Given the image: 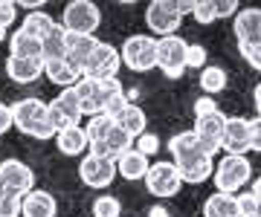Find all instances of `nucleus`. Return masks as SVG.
<instances>
[{"label": "nucleus", "instance_id": "32", "mask_svg": "<svg viewBox=\"0 0 261 217\" xmlns=\"http://www.w3.org/2000/svg\"><path fill=\"white\" fill-rule=\"evenodd\" d=\"M122 214V203L113 194H99L93 200V214L90 217H119Z\"/></svg>", "mask_w": 261, "mask_h": 217}, {"label": "nucleus", "instance_id": "1", "mask_svg": "<svg viewBox=\"0 0 261 217\" xmlns=\"http://www.w3.org/2000/svg\"><path fill=\"white\" fill-rule=\"evenodd\" d=\"M168 153H171V162H174V168H177V174H180L183 182L200 185V182H206V179H212L215 160L209 157V153H203L195 131L174 133V136L168 139Z\"/></svg>", "mask_w": 261, "mask_h": 217}, {"label": "nucleus", "instance_id": "29", "mask_svg": "<svg viewBox=\"0 0 261 217\" xmlns=\"http://www.w3.org/2000/svg\"><path fill=\"white\" fill-rule=\"evenodd\" d=\"M9 55L12 58H41V41L29 38L23 29H15L9 35Z\"/></svg>", "mask_w": 261, "mask_h": 217}, {"label": "nucleus", "instance_id": "33", "mask_svg": "<svg viewBox=\"0 0 261 217\" xmlns=\"http://www.w3.org/2000/svg\"><path fill=\"white\" fill-rule=\"evenodd\" d=\"M206 47H200V44H189L186 47V70L192 67V70H203L206 67Z\"/></svg>", "mask_w": 261, "mask_h": 217}, {"label": "nucleus", "instance_id": "27", "mask_svg": "<svg viewBox=\"0 0 261 217\" xmlns=\"http://www.w3.org/2000/svg\"><path fill=\"white\" fill-rule=\"evenodd\" d=\"M20 20H23L20 29L27 32L29 38H35V41H44L49 32H53V26H56V18H49L44 9H41V12H27Z\"/></svg>", "mask_w": 261, "mask_h": 217}, {"label": "nucleus", "instance_id": "19", "mask_svg": "<svg viewBox=\"0 0 261 217\" xmlns=\"http://www.w3.org/2000/svg\"><path fill=\"white\" fill-rule=\"evenodd\" d=\"M241 9L235 0H195V6H192V15H195L197 23H215V20L221 18H235V12Z\"/></svg>", "mask_w": 261, "mask_h": 217}, {"label": "nucleus", "instance_id": "42", "mask_svg": "<svg viewBox=\"0 0 261 217\" xmlns=\"http://www.w3.org/2000/svg\"><path fill=\"white\" fill-rule=\"evenodd\" d=\"M12 128H15V125H12V107L0 102V136H3V133H9Z\"/></svg>", "mask_w": 261, "mask_h": 217}, {"label": "nucleus", "instance_id": "44", "mask_svg": "<svg viewBox=\"0 0 261 217\" xmlns=\"http://www.w3.org/2000/svg\"><path fill=\"white\" fill-rule=\"evenodd\" d=\"M148 217H171V211H168L163 203H157V206H151V208H148Z\"/></svg>", "mask_w": 261, "mask_h": 217}, {"label": "nucleus", "instance_id": "4", "mask_svg": "<svg viewBox=\"0 0 261 217\" xmlns=\"http://www.w3.org/2000/svg\"><path fill=\"white\" fill-rule=\"evenodd\" d=\"M252 179V165L247 157H221L218 165H215V174H212V182H215V191L221 194H238V191Z\"/></svg>", "mask_w": 261, "mask_h": 217}, {"label": "nucleus", "instance_id": "40", "mask_svg": "<svg viewBox=\"0 0 261 217\" xmlns=\"http://www.w3.org/2000/svg\"><path fill=\"white\" fill-rule=\"evenodd\" d=\"M125 104H128V96L125 93H119V96H113L111 102L105 104V116H111V119H116V116L125 110Z\"/></svg>", "mask_w": 261, "mask_h": 217}, {"label": "nucleus", "instance_id": "39", "mask_svg": "<svg viewBox=\"0 0 261 217\" xmlns=\"http://www.w3.org/2000/svg\"><path fill=\"white\" fill-rule=\"evenodd\" d=\"M0 217H20V197H0Z\"/></svg>", "mask_w": 261, "mask_h": 217}, {"label": "nucleus", "instance_id": "46", "mask_svg": "<svg viewBox=\"0 0 261 217\" xmlns=\"http://www.w3.org/2000/svg\"><path fill=\"white\" fill-rule=\"evenodd\" d=\"M250 194L255 200H261V177L258 179H250Z\"/></svg>", "mask_w": 261, "mask_h": 217}, {"label": "nucleus", "instance_id": "14", "mask_svg": "<svg viewBox=\"0 0 261 217\" xmlns=\"http://www.w3.org/2000/svg\"><path fill=\"white\" fill-rule=\"evenodd\" d=\"M224 125H226V113H224V110H215V113H209V116L195 119V136H197V142H200L203 153H209L212 160L218 157V151H221Z\"/></svg>", "mask_w": 261, "mask_h": 217}, {"label": "nucleus", "instance_id": "3", "mask_svg": "<svg viewBox=\"0 0 261 217\" xmlns=\"http://www.w3.org/2000/svg\"><path fill=\"white\" fill-rule=\"evenodd\" d=\"M73 93L79 99V107H82V116L93 119V116H102L105 113V104L111 102L113 96L125 93L122 90V81L119 78H105V81H93V78H79L73 84Z\"/></svg>", "mask_w": 261, "mask_h": 217}, {"label": "nucleus", "instance_id": "47", "mask_svg": "<svg viewBox=\"0 0 261 217\" xmlns=\"http://www.w3.org/2000/svg\"><path fill=\"white\" fill-rule=\"evenodd\" d=\"M6 35H9V29H3V26H0V44L6 41Z\"/></svg>", "mask_w": 261, "mask_h": 217}, {"label": "nucleus", "instance_id": "17", "mask_svg": "<svg viewBox=\"0 0 261 217\" xmlns=\"http://www.w3.org/2000/svg\"><path fill=\"white\" fill-rule=\"evenodd\" d=\"M96 44L99 38L96 35H70L67 32V52H64V61L70 70H75L79 76L84 73V64H87V58L93 55Z\"/></svg>", "mask_w": 261, "mask_h": 217}, {"label": "nucleus", "instance_id": "21", "mask_svg": "<svg viewBox=\"0 0 261 217\" xmlns=\"http://www.w3.org/2000/svg\"><path fill=\"white\" fill-rule=\"evenodd\" d=\"M56 148L64 157H82L84 151H90V142H87V133L82 125H73V128L56 133Z\"/></svg>", "mask_w": 261, "mask_h": 217}, {"label": "nucleus", "instance_id": "26", "mask_svg": "<svg viewBox=\"0 0 261 217\" xmlns=\"http://www.w3.org/2000/svg\"><path fill=\"white\" fill-rule=\"evenodd\" d=\"M64 52H67V32L61 29V23H56L53 32L41 41V58H44V64H49V61H64Z\"/></svg>", "mask_w": 261, "mask_h": 217}, {"label": "nucleus", "instance_id": "23", "mask_svg": "<svg viewBox=\"0 0 261 217\" xmlns=\"http://www.w3.org/2000/svg\"><path fill=\"white\" fill-rule=\"evenodd\" d=\"M151 162L145 153H140L137 148H130V151H125L116 160V174H122L125 179H145V174H148Z\"/></svg>", "mask_w": 261, "mask_h": 217}, {"label": "nucleus", "instance_id": "28", "mask_svg": "<svg viewBox=\"0 0 261 217\" xmlns=\"http://www.w3.org/2000/svg\"><path fill=\"white\" fill-rule=\"evenodd\" d=\"M113 119L111 116H93V119H87V125H84V133H87V142H90V153H96L99 148L105 145V139L111 136L113 131Z\"/></svg>", "mask_w": 261, "mask_h": 217}, {"label": "nucleus", "instance_id": "18", "mask_svg": "<svg viewBox=\"0 0 261 217\" xmlns=\"http://www.w3.org/2000/svg\"><path fill=\"white\" fill-rule=\"evenodd\" d=\"M56 214H58V203L44 189H32L20 200V217H56Z\"/></svg>", "mask_w": 261, "mask_h": 217}, {"label": "nucleus", "instance_id": "11", "mask_svg": "<svg viewBox=\"0 0 261 217\" xmlns=\"http://www.w3.org/2000/svg\"><path fill=\"white\" fill-rule=\"evenodd\" d=\"M47 119H49V125H53L56 133H61V131H67V128H73V125L82 122V107H79V99H75L73 87L61 90L53 102H47Z\"/></svg>", "mask_w": 261, "mask_h": 217}, {"label": "nucleus", "instance_id": "25", "mask_svg": "<svg viewBox=\"0 0 261 217\" xmlns=\"http://www.w3.org/2000/svg\"><path fill=\"white\" fill-rule=\"evenodd\" d=\"M226 81H229V76H226L224 67H218V64H206L203 70H200V78H197L203 96H212V99L226 90Z\"/></svg>", "mask_w": 261, "mask_h": 217}, {"label": "nucleus", "instance_id": "7", "mask_svg": "<svg viewBox=\"0 0 261 217\" xmlns=\"http://www.w3.org/2000/svg\"><path fill=\"white\" fill-rule=\"evenodd\" d=\"M145 23L154 32V38L177 35V29L183 26V12H180L177 0H151L145 6Z\"/></svg>", "mask_w": 261, "mask_h": 217}, {"label": "nucleus", "instance_id": "9", "mask_svg": "<svg viewBox=\"0 0 261 217\" xmlns=\"http://www.w3.org/2000/svg\"><path fill=\"white\" fill-rule=\"evenodd\" d=\"M186 47L189 41H183L180 35L157 38V70L171 81L183 78V73H186Z\"/></svg>", "mask_w": 261, "mask_h": 217}, {"label": "nucleus", "instance_id": "12", "mask_svg": "<svg viewBox=\"0 0 261 217\" xmlns=\"http://www.w3.org/2000/svg\"><path fill=\"white\" fill-rule=\"evenodd\" d=\"M122 67V55L119 49L113 47V44H105L99 41L93 49V55L87 58V64H84V78H93V81H105V78H116Z\"/></svg>", "mask_w": 261, "mask_h": 217}, {"label": "nucleus", "instance_id": "43", "mask_svg": "<svg viewBox=\"0 0 261 217\" xmlns=\"http://www.w3.org/2000/svg\"><path fill=\"white\" fill-rule=\"evenodd\" d=\"M18 9H27V12H41V9H44V3H41V0H20V3H18Z\"/></svg>", "mask_w": 261, "mask_h": 217}, {"label": "nucleus", "instance_id": "31", "mask_svg": "<svg viewBox=\"0 0 261 217\" xmlns=\"http://www.w3.org/2000/svg\"><path fill=\"white\" fill-rule=\"evenodd\" d=\"M44 76H47L56 87H61V90L73 87L75 81L82 78L75 70H70V67H67V61H49V64H44Z\"/></svg>", "mask_w": 261, "mask_h": 217}, {"label": "nucleus", "instance_id": "36", "mask_svg": "<svg viewBox=\"0 0 261 217\" xmlns=\"http://www.w3.org/2000/svg\"><path fill=\"white\" fill-rule=\"evenodd\" d=\"M235 200H238V211H241V217H250L255 208H258L261 200H255L250 194V191H241V194H235Z\"/></svg>", "mask_w": 261, "mask_h": 217}, {"label": "nucleus", "instance_id": "37", "mask_svg": "<svg viewBox=\"0 0 261 217\" xmlns=\"http://www.w3.org/2000/svg\"><path fill=\"white\" fill-rule=\"evenodd\" d=\"M215 110H221V107H218V102H215L212 96H200V99H195V119L209 116V113H215Z\"/></svg>", "mask_w": 261, "mask_h": 217}, {"label": "nucleus", "instance_id": "38", "mask_svg": "<svg viewBox=\"0 0 261 217\" xmlns=\"http://www.w3.org/2000/svg\"><path fill=\"white\" fill-rule=\"evenodd\" d=\"M241 49V58L252 70H261V44H252V47H238Z\"/></svg>", "mask_w": 261, "mask_h": 217}, {"label": "nucleus", "instance_id": "10", "mask_svg": "<svg viewBox=\"0 0 261 217\" xmlns=\"http://www.w3.org/2000/svg\"><path fill=\"white\" fill-rule=\"evenodd\" d=\"M145 189H148L151 197H157V200L177 197L180 189H183V179H180L174 162H168V160L151 162L148 174H145Z\"/></svg>", "mask_w": 261, "mask_h": 217}, {"label": "nucleus", "instance_id": "15", "mask_svg": "<svg viewBox=\"0 0 261 217\" xmlns=\"http://www.w3.org/2000/svg\"><path fill=\"white\" fill-rule=\"evenodd\" d=\"M221 151H226L229 157H247V151H250V119L226 116Z\"/></svg>", "mask_w": 261, "mask_h": 217}, {"label": "nucleus", "instance_id": "6", "mask_svg": "<svg viewBox=\"0 0 261 217\" xmlns=\"http://www.w3.org/2000/svg\"><path fill=\"white\" fill-rule=\"evenodd\" d=\"M119 55L122 67H128L130 73H148L157 67V38L154 35H130V38H125Z\"/></svg>", "mask_w": 261, "mask_h": 217}, {"label": "nucleus", "instance_id": "45", "mask_svg": "<svg viewBox=\"0 0 261 217\" xmlns=\"http://www.w3.org/2000/svg\"><path fill=\"white\" fill-rule=\"evenodd\" d=\"M252 104H255V113H258V119H261V81L255 84V90H252Z\"/></svg>", "mask_w": 261, "mask_h": 217}, {"label": "nucleus", "instance_id": "20", "mask_svg": "<svg viewBox=\"0 0 261 217\" xmlns=\"http://www.w3.org/2000/svg\"><path fill=\"white\" fill-rule=\"evenodd\" d=\"M6 76L15 84H35L44 76V61L41 58H6Z\"/></svg>", "mask_w": 261, "mask_h": 217}, {"label": "nucleus", "instance_id": "16", "mask_svg": "<svg viewBox=\"0 0 261 217\" xmlns=\"http://www.w3.org/2000/svg\"><path fill=\"white\" fill-rule=\"evenodd\" d=\"M232 32L238 38V47L261 44V9H255V6L238 9L232 18Z\"/></svg>", "mask_w": 261, "mask_h": 217}, {"label": "nucleus", "instance_id": "30", "mask_svg": "<svg viewBox=\"0 0 261 217\" xmlns=\"http://www.w3.org/2000/svg\"><path fill=\"white\" fill-rule=\"evenodd\" d=\"M130 148H134V139H130V136L122 131V128H116V125H113L111 136H108V139H105V145L99 148V151H96V157H108V160L116 162L122 153L130 151Z\"/></svg>", "mask_w": 261, "mask_h": 217}, {"label": "nucleus", "instance_id": "8", "mask_svg": "<svg viewBox=\"0 0 261 217\" xmlns=\"http://www.w3.org/2000/svg\"><path fill=\"white\" fill-rule=\"evenodd\" d=\"M35 189V171L20 160L0 162V197H20Z\"/></svg>", "mask_w": 261, "mask_h": 217}, {"label": "nucleus", "instance_id": "48", "mask_svg": "<svg viewBox=\"0 0 261 217\" xmlns=\"http://www.w3.org/2000/svg\"><path fill=\"white\" fill-rule=\"evenodd\" d=\"M250 217H261V203H258V208H255V211H252Z\"/></svg>", "mask_w": 261, "mask_h": 217}, {"label": "nucleus", "instance_id": "2", "mask_svg": "<svg viewBox=\"0 0 261 217\" xmlns=\"http://www.w3.org/2000/svg\"><path fill=\"white\" fill-rule=\"evenodd\" d=\"M12 107V125L18 128L20 133H27L32 139H56V131L47 119V102H41L35 96H27V99H18Z\"/></svg>", "mask_w": 261, "mask_h": 217}, {"label": "nucleus", "instance_id": "13", "mask_svg": "<svg viewBox=\"0 0 261 217\" xmlns=\"http://www.w3.org/2000/svg\"><path fill=\"white\" fill-rule=\"evenodd\" d=\"M79 177L87 189H108L113 179H116V162L108 160V157H96V153H87L79 162Z\"/></svg>", "mask_w": 261, "mask_h": 217}, {"label": "nucleus", "instance_id": "41", "mask_svg": "<svg viewBox=\"0 0 261 217\" xmlns=\"http://www.w3.org/2000/svg\"><path fill=\"white\" fill-rule=\"evenodd\" d=\"M250 151L261 153V119H250Z\"/></svg>", "mask_w": 261, "mask_h": 217}, {"label": "nucleus", "instance_id": "35", "mask_svg": "<svg viewBox=\"0 0 261 217\" xmlns=\"http://www.w3.org/2000/svg\"><path fill=\"white\" fill-rule=\"evenodd\" d=\"M18 20V3L15 0H0V26L9 29Z\"/></svg>", "mask_w": 261, "mask_h": 217}, {"label": "nucleus", "instance_id": "5", "mask_svg": "<svg viewBox=\"0 0 261 217\" xmlns=\"http://www.w3.org/2000/svg\"><path fill=\"white\" fill-rule=\"evenodd\" d=\"M102 26V9L93 0H73L61 12V29L70 35H96Z\"/></svg>", "mask_w": 261, "mask_h": 217}, {"label": "nucleus", "instance_id": "22", "mask_svg": "<svg viewBox=\"0 0 261 217\" xmlns=\"http://www.w3.org/2000/svg\"><path fill=\"white\" fill-rule=\"evenodd\" d=\"M113 122H116V128H122V131L128 133L130 139L148 133V116H145V110H142L140 104H134V102L125 104V110H122Z\"/></svg>", "mask_w": 261, "mask_h": 217}, {"label": "nucleus", "instance_id": "34", "mask_svg": "<svg viewBox=\"0 0 261 217\" xmlns=\"http://www.w3.org/2000/svg\"><path fill=\"white\" fill-rule=\"evenodd\" d=\"M140 153H145V157H154V153L160 151V139L157 133H142V136H137V145H134Z\"/></svg>", "mask_w": 261, "mask_h": 217}, {"label": "nucleus", "instance_id": "24", "mask_svg": "<svg viewBox=\"0 0 261 217\" xmlns=\"http://www.w3.org/2000/svg\"><path fill=\"white\" fill-rule=\"evenodd\" d=\"M203 217H241L235 194H221V191L209 194L203 203Z\"/></svg>", "mask_w": 261, "mask_h": 217}]
</instances>
